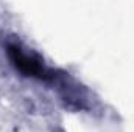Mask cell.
I'll return each instance as SVG.
<instances>
[{"mask_svg":"<svg viewBox=\"0 0 134 132\" xmlns=\"http://www.w3.org/2000/svg\"><path fill=\"white\" fill-rule=\"evenodd\" d=\"M3 51L9 65L14 68L16 73H19L24 78L44 82L50 89L55 86L59 75L63 73V68L50 65L39 51L28 47L17 37L5 39Z\"/></svg>","mask_w":134,"mask_h":132,"instance_id":"cell-1","label":"cell"}]
</instances>
